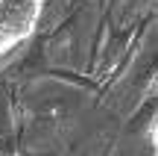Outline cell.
Masks as SVG:
<instances>
[{"instance_id": "1", "label": "cell", "mask_w": 158, "mask_h": 156, "mask_svg": "<svg viewBox=\"0 0 158 156\" xmlns=\"http://www.w3.org/2000/svg\"><path fill=\"white\" fill-rule=\"evenodd\" d=\"M44 0H0V56L21 47L35 33Z\"/></svg>"}, {"instance_id": "2", "label": "cell", "mask_w": 158, "mask_h": 156, "mask_svg": "<svg viewBox=\"0 0 158 156\" xmlns=\"http://www.w3.org/2000/svg\"><path fill=\"white\" fill-rule=\"evenodd\" d=\"M152 156H158V118H155V127H152Z\"/></svg>"}]
</instances>
